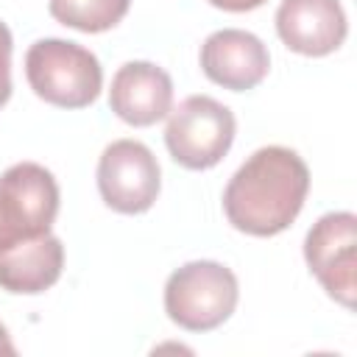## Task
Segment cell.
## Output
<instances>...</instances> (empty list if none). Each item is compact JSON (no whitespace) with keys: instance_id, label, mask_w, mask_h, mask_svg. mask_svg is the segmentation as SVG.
Instances as JSON below:
<instances>
[{"instance_id":"cell-10","label":"cell","mask_w":357,"mask_h":357,"mask_svg":"<svg viewBox=\"0 0 357 357\" xmlns=\"http://www.w3.org/2000/svg\"><path fill=\"white\" fill-rule=\"evenodd\" d=\"M109 106L128 126H153L173 109V81L153 61H126L112 78Z\"/></svg>"},{"instance_id":"cell-15","label":"cell","mask_w":357,"mask_h":357,"mask_svg":"<svg viewBox=\"0 0 357 357\" xmlns=\"http://www.w3.org/2000/svg\"><path fill=\"white\" fill-rule=\"evenodd\" d=\"M0 354H17V349H14L11 337H8V329L3 324H0Z\"/></svg>"},{"instance_id":"cell-6","label":"cell","mask_w":357,"mask_h":357,"mask_svg":"<svg viewBox=\"0 0 357 357\" xmlns=\"http://www.w3.org/2000/svg\"><path fill=\"white\" fill-rule=\"evenodd\" d=\"M162 173L153 151L139 139H114L98 159V190L120 215L148 212L159 195Z\"/></svg>"},{"instance_id":"cell-9","label":"cell","mask_w":357,"mask_h":357,"mask_svg":"<svg viewBox=\"0 0 357 357\" xmlns=\"http://www.w3.org/2000/svg\"><path fill=\"white\" fill-rule=\"evenodd\" d=\"M276 33L293 53L318 59L343 45L349 22L340 0H282L276 8Z\"/></svg>"},{"instance_id":"cell-3","label":"cell","mask_w":357,"mask_h":357,"mask_svg":"<svg viewBox=\"0 0 357 357\" xmlns=\"http://www.w3.org/2000/svg\"><path fill=\"white\" fill-rule=\"evenodd\" d=\"M237 298V276L215 259L187 262L176 268L165 284V312L187 332L218 329L234 312Z\"/></svg>"},{"instance_id":"cell-12","label":"cell","mask_w":357,"mask_h":357,"mask_svg":"<svg viewBox=\"0 0 357 357\" xmlns=\"http://www.w3.org/2000/svg\"><path fill=\"white\" fill-rule=\"evenodd\" d=\"M131 0H50L47 11L56 22L81 33H100L114 28L128 14Z\"/></svg>"},{"instance_id":"cell-11","label":"cell","mask_w":357,"mask_h":357,"mask_svg":"<svg viewBox=\"0 0 357 357\" xmlns=\"http://www.w3.org/2000/svg\"><path fill=\"white\" fill-rule=\"evenodd\" d=\"M64 268V245L50 231L0 251V287L8 293H45Z\"/></svg>"},{"instance_id":"cell-8","label":"cell","mask_w":357,"mask_h":357,"mask_svg":"<svg viewBox=\"0 0 357 357\" xmlns=\"http://www.w3.org/2000/svg\"><path fill=\"white\" fill-rule=\"evenodd\" d=\"M201 70L212 84L231 92H245L268 75L271 56L262 39L251 31L220 28L201 45Z\"/></svg>"},{"instance_id":"cell-4","label":"cell","mask_w":357,"mask_h":357,"mask_svg":"<svg viewBox=\"0 0 357 357\" xmlns=\"http://www.w3.org/2000/svg\"><path fill=\"white\" fill-rule=\"evenodd\" d=\"M234 114L229 106L209 95H190L170 109L165 145L187 170H209L215 167L234 142Z\"/></svg>"},{"instance_id":"cell-14","label":"cell","mask_w":357,"mask_h":357,"mask_svg":"<svg viewBox=\"0 0 357 357\" xmlns=\"http://www.w3.org/2000/svg\"><path fill=\"white\" fill-rule=\"evenodd\" d=\"M215 8H223V11H234V14H240V11H254V8H259L262 3H268V0H209Z\"/></svg>"},{"instance_id":"cell-13","label":"cell","mask_w":357,"mask_h":357,"mask_svg":"<svg viewBox=\"0 0 357 357\" xmlns=\"http://www.w3.org/2000/svg\"><path fill=\"white\" fill-rule=\"evenodd\" d=\"M11 31L8 25L0 20V109L8 103L11 98Z\"/></svg>"},{"instance_id":"cell-2","label":"cell","mask_w":357,"mask_h":357,"mask_svg":"<svg viewBox=\"0 0 357 357\" xmlns=\"http://www.w3.org/2000/svg\"><path fill=\"white\" fill-rule=\"evenodd\" d=\"M25 78L36 98L59 109H84L103 86L98 56L70 39L33 42L25 53Z\"/></svg>"},{"instance_id":"cell-7","label":"cell","mask_w":357,"mask_h":357,"mask_svg":"<svg viewBox=\"0 0 357 357\" xmlns=\"http://www.w3.org/2000/svg\"><path fill=\"white\" fill-rule=\"evenodd\" d=\"M304 259L321 287L351 310L357 290V218L351 212L321 215L304 237Z\"/></svg>"},{"instance_id":"cell-1","label":"cell","mask_w":357,"mask_h":357,"mask_svg":"<svg viewBox=\"0 0 357 357\" xmlns=\"http://www.w3.org/2000/svg\"><path fill=\"white\" fill-rule=\"evenodd\" d=\"M310 190L307 162L284 145L254 151L223 190V212L237 231L273 237L301 212Z\"/></svg>"},{"instance_id":"cell-5","label":"cell","mask_w":357,"mask_h":357,"mask_svg":"<svg viewBox=\"0 0 357 357\" xmlns=\"http://www.w3.org/2000/svg\"><path fill=\"white\" fill-rule=\"evenodd\" d=\"M59 215V184L36 162H17L0 176V251L42 237Z\"/></svg>"}]
</instances>
